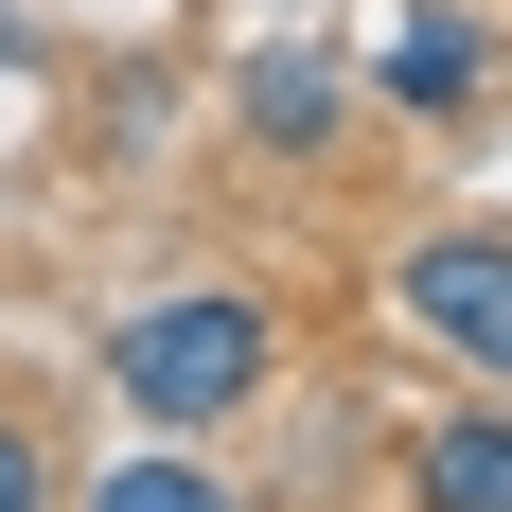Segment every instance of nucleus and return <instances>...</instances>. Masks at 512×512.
<instances>
[{
  "mask_svg": "<svg viewBox=\"0 0 512 512\" xmlns=\"http://www.w3.org/2000/svg\"><path fill=\"white\" fill-rule=\"evenodd\" d=\"M230 124H248V159H283V177H301V159L354 142V71H336V53H301V36H265L248 71H230Z\"/></svg>",
  "mask_w": 512,
  "mask_h": 512,
  "instance_id": "obj_3",
  "label": "nucleus"
},
{
  "mask_svg": "<svg viewBox=\"0 0 512 512\" xmlns=\"http://www.w3.org/2000/svg\"><path fill=\"white\" fill-rule=\"evenodd\" d=\"M265 371H283V318L248 283H177V301H142L106 336V407H142L159 442H212V424L265 407Z\"/></svg>",
  "mask_w": 512,
  "mask_h": 512,
  "instance_id": "obj_1",
  "label": "nucleus"
},
{
  "mask_svg": "<svg viewBox=\"0 0 512 512\" xmlns=\"http://www.w3.org/2000/svg\"><path fill=\"white\" fill-rule=\"evenodd\" d=\"M389 301H407L424 354H460L477 389H512V230H424L389 265Z\"/></svg>",
  "mask_w": 512,
  "mask_h": 512,
  "instance_id": "obj_2",
  "label": "nucleus"
},
{
  "mask_svg": "<svg viewBox=\"0 0 512 512\" xmlns=\"http://www.w3.org/2000/svg\"><path fill=\"white\" fill-rule=\"evenodd\" d=\"M71 512H248V495H230V477H212L195 442H142V460H106Z\"/></svg>",
  "mask_w": 512,
  "mask_h": 512,
  "instance_id": "obj_6",
  "label": "nucleus"
},
{
  "mask_svg": "<svg viewBox=\"0 0 512 512\" xmlns=\"http://www.w3.org/2000/svg\"><path fill=\"white\" fill-rule=\"evenodd\" d=\"M407 495L424 512H512V407H442L407 442Z\"/></svg>",
  "mask_w": 512,
  "mask_h": 512,
  "instance_id": "obj_5",
  "label": "nucleus"
},
{
  "mask_svg": "<svg viewBox=\"0 0 512 512\" xmlns=\"http://www.w3.org/2000/svg\"><path fill=\"white\" fill-rule=\"evenodd\" d=\"M389 106H407V124H460V106H495V36H477L460 0H407V18H389Z\"/></svg>",
  "mask_w": 512,
  "mask_h": 512,
  "instance_id": "obj_4",
  "label": "nucleus"
},
{
  "mask_svg": "<svg viewBox=\"0 0 512 512\" xmlns=\"http://www.w3.org/2000/svg\"><path fill=\"white\" fill-rule=\"evenodd\" d=\"M0 512H71V460H53L36 407H0Z\"/></svg>",
  "mask_w": 512,
  "mask_h": 512,
  "instance_id": "obj_7",
  "label": "nucleus"
}]
</instances>
